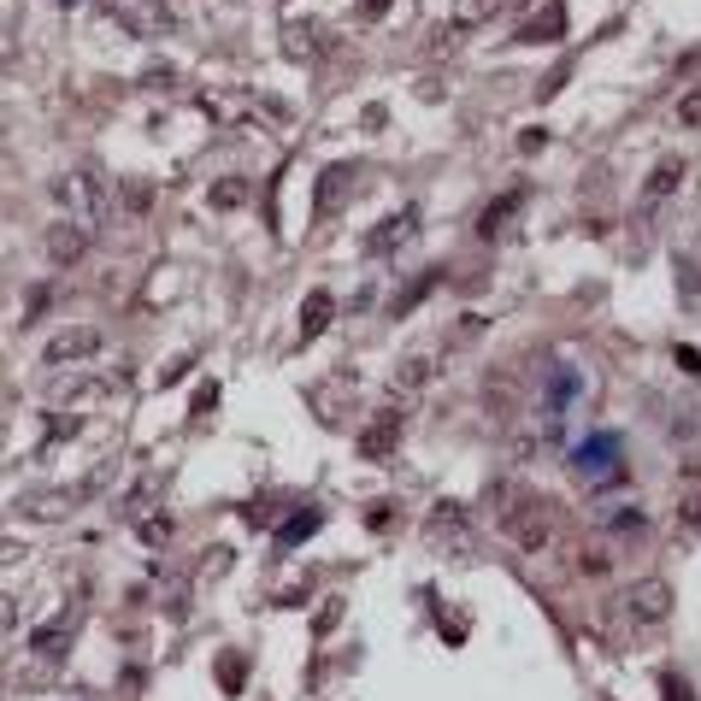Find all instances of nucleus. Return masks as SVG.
Listing matches in <instances>:
<instances>
[{
	"label": "nucleus",
	"mask_w": 701,
	"mask_h": 701,
	"mask_svg": "<svg viewBox=\"0 0 701 701\" xmlns=\"http://www.w3.org/2000/svg\"><path fill=\"white\" fill-rule=\"evenodd\" d=\"M413 230H419V207H401V213H389L384 225H377L372 237H366V254H372V259H389V254H396V247H401L407 237H413Z\"/></svg>",
	"instance_id": "obj_8"
},
{
	"label": "nucleus",
	"mask_w": 701,
	"mask_h": 701,
	"mask_svg": "<svg viewBox=\"0 0 701 701\" xmlns=\"http://www.w3.org/2000/svg\"><path fill=\"white\" fill-rule=\"evenodd\" d=\"M425 384H431V360L413 354V360H401V366H396V384H389V396H396V401L425 396Z\"/></svg>",
	"instance_id": "obj_15"
},
{
	"label": "nucleus",
	"mask_w": 701,
	"mask_h": 701,
	"mask_svg": "<svg viewBox=\"0 0 701 701\" xmlns=\"http://www.w3.org/2000/svg\"><path fill=\"white\" fill-rule=\"evenodd\" d=\"M389 12V0H360V19H384Z\"/></svg>",
	"instance_id": "obj_32"
},
{
	"label": "nucleus",
	"mask_w": 701,
	"mask_h": 701,
	"mask_svg": "<svg viewBox=\"0 0 701 701\" xmlns=\"http://www.w3.org/2000/svg\"><path fill=\"white\" fill-rule=\"evenodd\" d=\"M401 407H384V413H372L366 419V431H360V455L366 460H389L401 448Z\"/></svg>",
	"instance_id": "obj_6"
},
{
	"label": "nucleus",
	"mask_w": 701,
	"mask_h": 701,
	"mask_svg": "<svg viewBox=\"0 0 701 701\" xmlns=\"http://www.w3.org/2000/svg\"><path fill=\"white\" fill-rule=\"evenodd\" d=\"M360 178V166L354 159H342V166H330L325 178H318V195H313V213L318 218H330V213H342V201H348V183Z\"/></svg>",
	"instance_id": "obj_9"
},
{
	"label": "nucleus",
	"mask_w": 701,
	"mask_h": 701,
	"mask_svg": "<svg viewBox=\"0 0 701 701\" xmlns=\"http://www.w3.org/2000/svg\"><path fill=\"white\" fill-rule=\"evenodd\" d=\"M71 631H77V619H71V613H60L53 625H41V631L31 637V654H36V661H60V654L71 649Z\"/></svg>",
	"instance_id": "obj_14"
},
{
	"label": "nucleus",
	"mask_w": 701,
	"mask_h": 701,
	"mask_svg": "<svg viewBox=\"0 0 701 701\" xmlns=\"http://www.w3.org/2000/svg\"><path fill=\"white\" fill-rule=\"evenodd\" d=\"M336 318V295H325V289H318V295H306L301 301V336H318Z\"/></svg>",
	"instance_id": "obj_17"
},
{
	"label": "nucleus",
	"mask_w": 701,
	"mask_h": 701,
	"mask_svg": "<svg viewBox=\"0 0 701 701\" xmlns=\"http://www.w3.org/2000/svg\"><path fill=\"white\" fill-rule=\"evenodd\" d=\"M678 183H684V159H661V166H654V178H649V189H642V201L654 207V201H666Z\"/></svg>",
	"instance_id": "obj_18"
},
{
	"label": "nucleus",
	"mask_w": 701,
	"mask_h": 701,
	"mask_svg": "<svg viewBox=\"0 0 701 701\" xmlns=\"http://www.w3.org/2000/svg\"><path fill=\"white\" fill-rule=\"evenodd\" d=\"M148 207H154V183H142V178L136 183H119V213H136L142 218Z\"/></svg>",
	"instance_id": "obj_22"
},
{
	"label": "nucleus",
	"mask_w": 701,
	"mask_h": 701,
	"mask_svg": "<svg viewBox=\"0 0 701 701\" xmlns=\"http://www.w3.org/2000/svg\"><path fill=\"white\" fill-rule=\"evenodd\" d=\"M578 389H583V377H578L572 366L548 372V384H543V407H554V413H560V407H572V401H578Z\"/></svg>",
	"instance_id": "obj_16"
},
{
	"label": "nucleus",
	"mask_w": 701,
	"mask_h": 701,
	"mask_svg": "<svg viewBox=\"0 0 701 701\" xmlns=\"http://www.w3.org/2000/svg\"><path fill=\"white\" fill-rule=\"evenodd\" d=\"M95 354H100V330L89 325H71L41 342V366H77V360H95Z\"/></svg>",
	"instance_id": "obj_4"
},
{
	"label": "nucleus",
	"mask_w": 701,
	"mask_h": 701,
	"mask_svg": "<svg viewBox=\"0 0 701 701\" xmlns=\"http://www.w3.org/2000/svg\"><path fill=\"white\" fill-rule=\"evenodd\" d=\"M501 7H507V0H460V12H455V31H478V24H490Z\"/></svg>",
	"instance_id": "obj_20"
},
{
	"label": "nucleus",
	"mask_w": 701,
	"mask_h": 701,
	"mask_svg": "<svg viewBox=\"0 0 701 701\" xmlns=\"http://www.w3.org/2000/svg\"><path fill=\"white\" fill-rule=\"evenodd\" d=\"M566 36V0H543V7L531 12V19L513 31L519 48H536V41H560Z\"/></svg>",
	"instance_id": "obj_7"
},
{
	"label": "nucleus",
	"mask_w": 701,
	"mask_h": 701,
	"mask_svg": "<svg viewBox=\"0 0 701 701\" xmlns=\"http://www.w3.org/2000/svg\"><path fill=\"white\" fill-rule=\"evenodd\" d=\"M642 524H649V513H642V507H619L613 519H602V531H607V536H642Z\"/></svg>",
	"instance_id": "obj_23"
},
{
	"label": "nucleus",
	"mask_w": 701,
	"mask_h": 701,
	"mask_svg": "<svg viewBox=\"0 0 701 701\" xmlns=\"http://www.w3.org/2000/svg\"><path fill=\"white\" fill-rule=\"evenodd\" d=\"M213 207L218 213H242L247 207V178H218L213 183Z\"/></svg>",
	"instance_id": "obj_21"
},
{
	"label": "nucleus",
	"mask_w": 701,
	"mask_h": 701,
	"mask_svg": "<svg viewBox=\"0 0 701 701\" xmlns=\"http://www.w3.org/2000/svg\"><path fill=\"white\" fill-rule=\"evenodd\" d=\"M519 207H524V195H519V189L495 195L490 207H484V218H478V237H484V242H501V230L513 225V213H519Z\"/></svg>",
	"instance_id": "obj_13"
},
{
	"label": "nucleus",
	"mask_w": 701,
	"mask_h": 701,
	"mask_svg": "<svg viewBox=\"0 0 701 701\" xmlns=\"http://www.w3.org/2000/svg\"><path fill=\"white\" fill-rule=\"evenodd\" d=\"M678 519H684V531H696V536H701V490H690V495L678 501Z\"/></svg>",
	"instance_id": "obj_29"
},
{
	"label": "nucleus",
	"mask_w": 701,
	"mask_h": 701,
	"mask_svg": "<svg viewBox=\"0 0 701 701\" xmlns=\"http://www.w3.org/2000/svg\"><path fill=\"white\" fill-rule=\"evenodd\" d=\"M678 124H701V89H690L678 100Z\"/></svg>",
	"instance_id": "obj_31"
},
{
	"label": "nucleus",
	"mask_w": 701,
	"mask_h": 701,
	"mask_svg": "<svg viewBox=\"0 0 701 701\" xmlns=\"http://www.w3.org/2000/svg\"><path fill=\"white\" fill-rule=\"evenodd\" d=\"M431 283H436V277H419V283H413V289H401V295H396V301H389V313H396V318H401V313H407V306H419V301H425V295H431Z\"/></svg>",
	"instance_id": "obj_26"
},
{
	"label": "nucleus",
	"mask_w": 701,
	"mask_h": 701,
	"mask_svg": "<svg viewBox=\"0 0 701 701\" xmlns=\"http://www.w3.org/2000/svg\"><path fill=\"white\" fill-rule=\"evenodd\" d=\"M431 536H436V543H448V548H472V519H466V507L436 501V513H431Z\"/></svg>",
	"instance_id": "obj_11"
},
{
	"label": "nucleus",
	"mask_w": 701,
	"mask_h": 701,
	"mask_svg": "<svg viewBox=\"0 0 701 701\" xmlns=\"http://www.w3.org/2000/svg\"><path fill=\"white\" fill-rule=\"evenodd\" d=\"M661 696L666 701H696V690H690V678H684V672H661Z\"/></svg>",
	"instance_id": "obj_28"
},
{
	"label": "nucleus",
	"mask_w": 701,
	"mask_h": 701,
	"mask_svg": "<svg viewBox=\"0 0 701 701\" xmlns=\"http://www.w3.org/2000/svg\"><path fill=\"white\" fill-rule=\"evenodd\" d=\"M548 448H560V425H519L507 455H513V466H531V460H543Z\"/></svg>",
	"instance_id": "obj_10"
},
{
	"label": "nucleus",
	"mask_w": 701,
	"mask_h": 701,
	"mask_svg": "<svg viewBox=\"0 0 701 701\" xmlns=\"http://www.w3.org/2000/svg\"><path fill=\"white\" fill-rule=\"evenodd\" d=\"M41 254H48L53 266H77V259L89 254V230H83L77 218H53V225L41 230Z\"/></svg>",
	"instance_id": "obj_5"
},
{
	"label": "nucleus",
	"mask_w": 701,
	"mask_h": 701,
	"mask_svg": "<svg viewBox=\"0 0 701 701\" xmlns=\"http://www.w3.org/2000/svg\"><path fill=\"white\" fill-rule=\"evenodd\" d=\"M490 501H495V513H501V536L519 554H548L554 543H560L566 513L548 501V495H536V490H524V484H495Z\"/></svg>",
	"instance_id": "obj_1"
},
{
	"label": "nucleus",
	"mask_w": 701,
	"mask_h": 701,
	"mask_svg": "<svg viewBox=\"0 0 701 701\" xmlns=\"http://www.w3.org/2000/svg\"><path fill=\"white\" fill-rule=\"evenodd\" d=\"M53 195L65 201V207H71V218H77V225L89 230V237H95L100 225H107V213H112V201H107V183H100L89 166H83V171H65Z\"/></svg>",
	"instance_id": "obj_2"
},
{
	"label": "nucleus",
	"mask_w": 701,
	"mask_h": 701,
	"mask_svg": "<svg viewBox=\"0 0 701 701\" xmlns=\"http://www.w3.org/2000/svg\"><path fill=\"white\" fill-rule=\"evenodd\" d=\"M136 531H142V543H166V536H171V513H159V507H154V513H142V524H136Z\"/></svg>",
	"instance_id": "obj_25"
},
{
	"label": "nucleus",
	"mask_w": 701,
	"mask_h": 701,
	"mask_svg": "<svg viewBox=\"0 0 701 701\" xmlns=\"http://www.w3.org/2000/svg\"><path fill=\"white\" fill-rule=\"evenodd\" d=\"M566 572L583 578V583H595V578L613 572V554L595 548V543H566Z\"/></svg>",
	"instance_id": "obj_12"
},
{
	"label": "nucleus",
	"mask_w": 701,
	"mask_h": 701,
	"mask_svg": "<svg viewBox=\"0 0 701 701\" xmlns=\"http://www.w3.org/2000/svg\"><path fill=\"white\" fill-rule=\"evenodd\" d=\"M318 524H325V507H295V513H289V524L277 531V543H306Z\"/></svg>",
	"instance_id": "obj_19"
},
{
	"label": "nucleus",
	"mask_w": 701,
	"mask_h": 701,
	"mask_svg": "<svg viewBox=\"0 0 701 701\" xmlns=\"http://www.w3.org/2000/svg\"><path fill=\"white\" fill-rule=\"evenodd\" d=\"M507 7H531V0H507Z\"/></svg>",
	"instance_id": "obj_33"
},
{
	"label": "nucleus",
	"mask_w": 701,
	"mask_h": 701,
	"mask_svg": "<svg viewBox=\"0 0 701 701\" xmlns=\"http://www.w3.org/2000/svg\"><path fill=\"white\" fill-rule=\"evenodd\" d=\"M336 625H342V602H336V595H330V602L313 613V637H330Z\"/></svg>",
	"instance_id": "obj_27"
},
{
	"label": "nucleus",
	"mask_w": 701,
	"mask_h": 701,
	"mask_svg": "<svg viewBox=\"0 0 701 701\" xmlns=\"http://www.w3.org/2000/svg\"><path fill=\"white\" fill-rule=\"evenodd\" d=\"M366 524H372V531H389V524H396V501H372L366 507Z\"/></svg>",
	"instance_id": "obj_30"
},
{
	"label": "nucleus",
	"mask_w": 701,
	"mask_h": 701,
	"mask_svg": "<svg viewBox=\"0 0 701 701\" xmlns=\"http://www.w3.org/2000/svg\"><path fill=\"white\" fill-rule=\"evenodd\" d=\"M619 613L631 625H666L672 619V583L666 578H637L631 590L619 595Z\"/></svg>",
	"instance_id": "obj_3"
},
{
	"label": "nucleus",
	"mask_w": 701,
	"mask_h": 701,
	"mask_svg": "<svg viewBox=\"0 0 701 701\" xmlns=\"http://www.w3.org/2000/svg\"><path fill=\"white\" fill-rule=\"evenodd\" d=\"M218 684H225L230 696H242V684H247V654H218Z\"/></svg>",
	"instance_id": "obj_24"
}]
</instances>
